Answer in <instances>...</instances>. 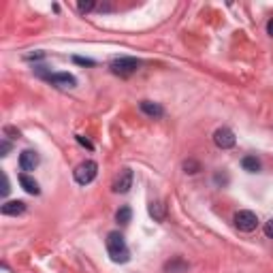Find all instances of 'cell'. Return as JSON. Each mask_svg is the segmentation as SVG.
I'll use <instances>...</instances> for the list:
<instances>
[{"mask_svg": "<svg viewBox=\"0 0 273 273\" xmlns=\"http://www.w3.org/2000/svg\"><path fill=\"white\" fill-rule=\"evenodd\" d=\"M107 252H109L113 263H128L130 260V250L124 241V235H120L117 231H111L107 235Z\"/></svg>", "mask_w": 273, "mask_h": 273, "instance_id": "6da1fadb", "label": "cell"}, {"mask_svg": "<svg viewBox=\"0 0 273 273\" xmlns=\"http://www.w3.org/2000/svg\"><path fill=\"white\" fill-rule=\"evenodd\" d=\"M98 173V164L94 162V160H86V162H81L79 167L75 169V182L81 184V186H88L90 182H94V177H96Z\"/></svg>", "mask_w": 273, "mask_h": 273, "instance_id": "7a4b0ae2", "label": "cell"}, {"mask_svg": "<svg viewBox=\"0 0 273 273\" xmlns=\"http://www.w3.org/2000/svg\"><path fill=\"white\" fill-rule=\"evenodd\" d=\"M139 66H141V62L135 60V58H117V60L111 62V73L120 75V77H130L133 73H137Z\"/></svg>", "mask_w": 273, "mask_h": 273, "instance_id": "3957f363", "label": "cell"}, {"mask_svg": "<svg viewBox=\"0 0 273 273\" xmlns=\"http://www.w3.org/2000/svg\"><path fill=\"white\" fill-rule=\"evenodd\" d=\"M235 227L243 231V233H252L256 227H258V218H256V213L254 211H237L235 213Z\"/></svg>", "mask_w": 273, "mask_h": 273, "instance_id": "277c9868", "label": "cell"}, {"mask_svg": "<svg viewBox=\"0 0 273 273\" xmlns=\"http://www.w3.org/2000/svg\"><path fill=\"white\" fill-rule=\"evenodd\" d=\"M213 143L220 150H231L235 145V133L231 128H218L216 133H213Z\"/></svg>", "mask_w": 273, "mask_h": 273, "instance_id": "5b68a950", "label": "cell"}, {"mask_svg": "<svg viewBox=\"0 0 273 273\" xmlns=\"http://www.w3.org/2000/svg\"><path fill=\"white\" fill-rule=\"evenodd\" d=\"M130 188H133V171H130V169H122L120 173H117L115 182H113V192L124 194V192H128Z\"/></svg>", "mask_w": 273, "mask_h": 273, "instance_id": "8992f818", "label": "cell"}, {"mask_svg": "<svg viewBox=\"0 0 273 273\" xmlns=\"http://www.w3.org/2000/svg\"><path fill=\"white\" fill-rule=\"evenodd\" d=\"M39 162H41V158H39V154L34 150H23L19 154V167H21V171H34L39 167Z\"/></svg>", "mask_w": 273, "mask_h": 273, "instance_id": "52a82bcc", "label": "cell"}, {"mask_svg": "<svg viewBox=\"0 0 273 273\" xmlns=\"http://www.w3.org/2000/svg\"><path fill=\"white\" fill-rule=\"evenodd\" d=\"M47 81L54 84L56 88H75L77 86L75 75H70V73H49Z\"/></svg>", "mask_w": 273, "mask_h": 273, "instance_id": "ba28073f", "label": "cell"}, {"mask_svg": "<svg viewBox=\"0 0 273 273\" xmlns=\"http://www.w3.org/2000/svg\"><path fill=\"white\" fill-rule=\"evenodd\" d=\"M139 107H141V111H143L145 115H150V117H154V120H158V117H162L164 115V109L158 105V103H152V101H141L139 103Z\"/></svg>", "mask_w": 273, "mask_h": 273, "instance_id": "9c48e42d", "label": "cell"}, {"mask_svg": "<svg viewBox=\"0 0 273 273\" xmlns=\"http://www.w3.org/2000/svg\"><path fill=\"white\" fill-rule=\"evenodd\" d=\"M26 211V203L23 201H7L3 205V213L5 216H19V213Z\"/></svg>", "mask_w": 273, "mask_h": 273, "instance_id": "30bf717a", "label": "cell"}, {"mask_svg": "<svg viewBox=\"0 0 273 273\" xmlns=\"http://www.w3.org/2000/svg\"><path fill=\"white\" fill-rule=\"evenodd\" d=\"M19 184H21V188L26 190L28 194H39V192H41V188H39L37 180H34V177H30L28 173H21V175H19Z\"/></svg>", "mask_w": 273, "mask_h": 273, "instance_id": "8fae6325", "label": "cell"}, {"mask_svg": "<svg viewBox=\"0 0 273 273\" xmlns=\"http://www.w3.org/2000/svg\"><path fill=\"white\" fill-rule=\"evenodd\" d=\"M150 216L156 222H162L164 216H167V205H164L162 201H152L150 203Z\"/></svg>", "mask_w": 273, "mask_h": 273, "instance_id": "7c38bea8", "label": "cell"}, {"mask_svg": "<svg viewBox=\"0 0 273 273\" xmlns=\"http://www.w3.org/2000/svg\"><path fill=\"white\" fill-rule=\"evenodd\" d=\"M164 273H188V263L184 258H173L164 265Z\"/></svg>", "mask_w": 273, "mask_h": 273, "instance_id": "4fadbf2b", "label": "cell"}, {"mask_svg": "<svg viewBox=\"0 0 273 273\" xmlns=\"http://www.w3.org/2000/svg\"><path fill=\"white\" fill-rule=\"evenodd\" d=\"M241 167H243V171H247V173H258V171H260V160H258L256 156H245V158L241 160Z\"/></svg>", "mask_w": 273, "mask_h": 273, "instance_id": "5bb4252c", "label": "cell"}, {"mask_svg": "<svg viewBox=\"0 0 273 273\" xmlns=\"http://www.w3.org/2000/svg\"><path fill=\"white\" fill-rule=\"evenodd\" d=\"M130 218H133V211H130V207H120L115 213V220L120 222V224H128Z\"/></svg>", "mask_w": 273, "mask_h": 273, "instance_id": "9a60e30c", "label": "cell"}, {"mask_svg": "<svg viewBox=\"0 0 273 273\" xmlns=\"http://www.w3.org/2000/svg\"><path fill=\"white\" fill-rule=\"evenodd\" d=\"M184 171L186 173H198L201 171V164L196 160H186L184 162Z\"/></svg>", "mask_w": 273, "mask_h": 273, "instance_id": "2e32d148", "label": "cell"}, {"mask_svg": "<svg viewBox=\"0 0 273 273\" xmlns=\"http://www.w3.org/2000/svg\"><path fill=\"white\" fill-rule=\"evenodd\" d=\"M77 7H79L81 13H90V11H92L94 7H96V3H94V0H88V3H84V0H81V3H79Z\"/></svg>", "mask_w": 273, "mask_h": 273, "instance_id": "e0dca14e", "label": "cell"}, {"mask_svg": "<svg viewBox=\"0 0 273 273\" xmlns=\"http://www.w3.org/2000/svg\"><path fill=\"white\" fill-rule=\"evenodd\" d=\"M73 62H75V64H81V66H94V64H96L94 60H90V58H81V56H75Z\"/></svg>", "mask_w": 273, "mask_h": 273, "instance_id": "ac0fdd59", "label": "cell"}, {"mask_svg": "<svg viewBox=\"0 0 273 273\" xmlns=\"http://www.w3.org/2000/svg\"><path fill=\"white\" fill-rule=\"evenodd\" d=\"M265 235L269 237V239H273V218H271V220L265 224Z\"/></svg>", "mask_w": 273, "mask_h": 273, "instance_id": "d6986e66", "label": "cell"}, {"mask_svg": "<svg viewBox=\"0 0 273 273\" xmlns=\"http://www.w3.org/2000/svg\"><path fill=\"white\" fill-rule=\"evenodd\" d=\"M9 150H11V143L9 141H3V143H0V156H7Z\"/></svg>", "mask_w": 273, "mask_h": 273, "instance_id": "ffe728a7", "label": "cell"}, {"mask_svg": "<svg viewBox=\"0 0 273 273\" xmlns=\"http://www.w3.org/2000/svg\"><path fill=\"white\" fill-rule=\"evenodd\" d=\"M77 141H79V143H81V145H86L88 150H94V145L90 143V141H88V139H84V137H81V135H77Z\"/></svg>", "mask_w": 273, "mask_h": 273, "instance_id": "44dd1931", "label": "cell"}, {"mask_svg": "<svg viewBox=\"0 0 273 273\" xmlns=\"http://www.w3.org/2000/svg\"><path fill=\"white\" fill-rule=\"evenodd\" d=\"M9 180H7V175H3V196H7L9 194Z\"/></svg>", "mask_w": 273, "mask_h": 273, "instance_id": "7402d4cb", "label": "cell"}, {"mask_svg": "<svg viewBox=\"0 0 273 273\" xmlns=\"http://www.w3.org/2000/svg\"><path fill=\"white\" fill-rule=\"evenodd\" d=\"M267 32H269V37H273V19H269V23H267Z\"/></svg>", "mask_w": 273, "mask_h": 273, "instance_id": "603a6c76", "label": "cell"}]
</instances>
